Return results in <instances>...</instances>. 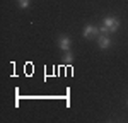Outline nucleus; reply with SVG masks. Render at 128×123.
Returning a JSON list of instances; mask_svg holds the SVG:
<instances>
[{
	"label": "nucleus",
	"instance_id": "obj_1",
	"mask_svg": "<svg viewBox=\"0 0 128 123\" xmlns=\"http://www.w3.org/2000/svg\"><path fill=\"white\" fill-rule=\"evenodd\" d=\"M102 26H106L109 29V32H114V31L120 29V19L114 17V16H108L102 19Z\"/></svg>",
	"mask_w": 128,
	"mask_h": 123
},
{
	"label": "nucleus",
	"instance_id": "obj_3",
	"mask_svg": "<svg viewBox=\"0 0 128 123\" xmlns=\"http://www.w3.org/2000/svg\"><path fill=\"white\" fill-rule=\"evenodd\" d=\"M98 46L101 50H108L109 46L113 44V41H111V34H99L98 38Z\"/></svg>",
	"mask_w": 128,
	"mask_h": 123
},
{
	"label": "nucleus",
	"instance_id": "obj_2",
	"mask_svg": "<svg viewBox=\"0 0 128 123\" xmlns=\"http://www.w3.org/2000/svg\"><path fill=\"white\" fill-rule=\"evenodd\" d=\"M82 36L86 40H92V38H98L99 36V28L94 24H87L84 29H82Z\"/></svg>",
	"mask_w": 128,
	"mask_h": 123
},
{
	"label": "nucleus",
	"instance_id": "obj_4",
	"mask_svg": "<svg viewBox=\"0 0 128 123\" xmlns=\"http://www.w3.org/2000/svg\"><path fill=\"white\" fill-rule=\"evenodd\" d=\"M56 43H58V48L63 51V53H65V51H70V46H72V40H70V36H67V34H62Z\"/></svg>",
	"mask_w": 128,
	"mask_h": 123
},
{
	"label": "nucleus",
	"instance_id": "obj_6",
	"mask_svg": "<svg viewBox=\"0 0 128 123\" xmlns=\"http://www.w3.org/2000/svg\"><path fill=\"white\" fill-rule=\"evenodd\" d=\"M17 4H19V7H20V9H29L31 0H17Z\"/></svg>",
	"mask_w": 128,
	"mask_h": 123
},
{
	"label": "nucleus",
	"instance_id": "obj_5",
	"mask_svg": "<svg viewBox=\"0 0 128 123\" xmlns=\"http://www.w3.org/2000/svg\"><path fill=\"white\" fill-rule=\"evenodd\" d=\"M74 62V55H72V51H65V55H63V65H70Z\"/></svg>",
	"mask_w": 128,
	"mask_h": 123
}]
</instances>
